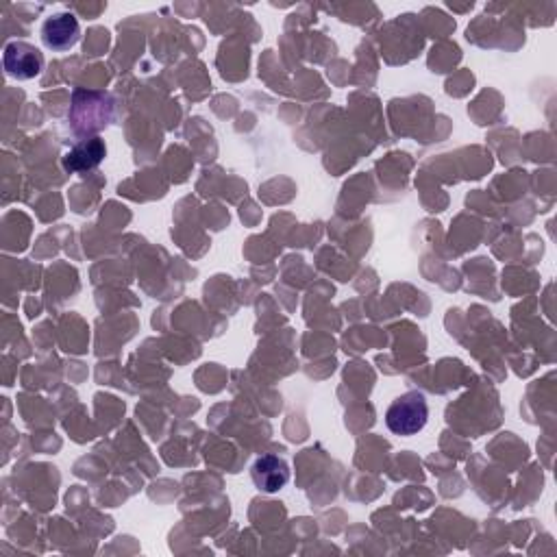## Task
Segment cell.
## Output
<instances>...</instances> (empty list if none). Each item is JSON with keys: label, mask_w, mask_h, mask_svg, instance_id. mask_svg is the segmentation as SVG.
Wrapping results in <instances>:
<instances>
[{"label": "cell", "mask_w": 557, "mask_h": 557, "mask_svg": "<svg viewBox=\"0 0 557 557\" xmlns=\"http://www.w3.org/2000/svg\"><path fill=\"white\" fill-rule=\"evenodd\" d=\"M79 37H81L79 20L72 14H68V11L53 14L42 27V42L46 48H51L55 53L70 51V48L79 42Z\"/></svg>", "instance_id": "obj_4"}, {"label": "cell", "mask_w": 557, "mask_h": 557, "mask_svg": "<svg viewBox=\"0 0 557 557\" xmlns=\"http://www.w3.org/2000/svg\"><path fill=\"white\" fill-rule=\"evenodd\" d=\"M85 103H81L79 96H74L72 103V111H70V120L72 127L77 133H94L101 131L109 125L111 120V111H114V105H111V98L107 94H96V92H83Z\"/></svg>", "instance_id": "obj_2"}, {"label": "cell", "mask_w": 557, "mask_h": 557, "mask_svg": "<svg viewBox=\"0 0 557 557\" xmlns=\"http://www.w3.org/2000/svg\"><path fill=\"white\" fill-rule=\"evenodd\" d=\"M251 477L257 490L275 494L288 486L290 466L286 464V460H281L277 455H262L255 460L251 468Z\"/></svg>", "instance_id": "obj_5"}, {"label": "cell", "mask_w": 557, "mask_h": 557, "mask_svg": "<svg viewBox=\"0 0 557 557\" xmlns=\"http://www.w3.org/2000/svg\"><path fill=\"white\" fill-rule=\"evenodd\" d=\"M107 155V146L101 138L83 140L64 155V168L68 172H85L94 170L98 164L103 162Z\"/></svg>", "instance_id": "obj_6"}, {"label": "cell", "mask_w": 557, "mask_h": 557, "mask_svg": "<svg viewBox=\"0 0 557 557\" xmlns=\"http://www.w3.org/2000/svg\"><path fill=\"white\" fill-rule=\"evenodd\" d=\"M3 66L9 77H14L18 81H29L42 72L44 57L35 46L27 42H11L5 46Z\"/></svg>", "instance_id": "obj_3"}, {"label": "cell", "mask_w": 557, "mask_h": 557, "mask_svg": "<svg viewBox=\"0 0 557 557\" xmlns=\"http://www.w3.org/2000/svg\"><path fill=\"white\" fill-rule=\"evenodd\" d=\"M429 420V405L423 392H405L392 401L386 412V425L396 436H416Z\"/></svg>", "instance_id": "obj_1"}]
</instances>
